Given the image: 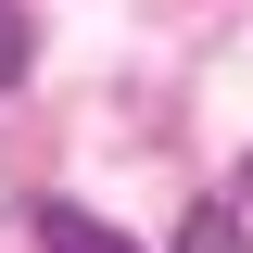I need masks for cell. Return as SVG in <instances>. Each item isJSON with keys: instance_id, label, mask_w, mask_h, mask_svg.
Here are the masks:
<instances>
[{"instance_id": "4", "label": "cell", "mask_w": 253, "mask_h": 253, "mask_svg": "<svg viewBox=\"0 0 253 253\" xmlns=\"http://www.w3.org/2000/svg\"><path fill=\"white\" fill-rule=\"evenodd\" d=\"M241 190H253V152H241Z\"/></svg>"}, {"instance_id": "3", "label": "cell", "mask_w": 253, "mask_h": 253, "mask_svg": "<svg viewBox=\"0 0 253 253\" xmlns=\"http://www.w3.org/2000/svg\"><path fill=\"white\" fill-rule=\"evenodd\" d=\"M26 51H38V38H26V13L0 0V89H26Z\"/></svg>"}, {"instance_id": "2", "label": "cell", "mask_w": 253, "mask_h": 253, "mask_svg": "<svg viewBox=\"0 0 253 253\" xmlns=\"http://www.w3.org/2000/svg\"><path fill=\"white\" fill-rule=\"evenodd\" d=\"M177 253H253V228L228 215V203H190V228H177Z\"/></svg>"}, {"instance_id": "1", "label": "cell", "mask_w": 253, "mask_h": 253, "mask_svg": "<svg viewBox=\"0 0 253 253\" xmlns=\"http://www.w3.org/2000/svg\"><path fill=\"white\" fill-rule=\"evenodd\" d=\"M26 228H38V253H139V241H126V228H101L89 203H38Z\"/></svg>"}]
</instances>
